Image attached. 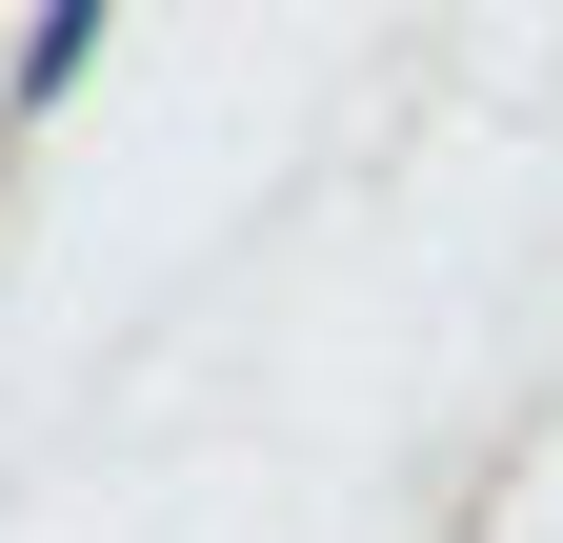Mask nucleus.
I'll return each mask as SVG.
<instances>
[{"label": "nucleus", "instance_id": "obj_1", "mask_svg": "<svg viewBox=\"0 0 563 543\" xmlns=\"http://www.w3.org/2000/svg\"><path fill=\"white\" fill-rule=\"evenodd\" d=\"M81 41H101V0H41V41H21V101H60V81H81Z\"/></svg>", "mask_w": 563, "mask_h": 543}]
</instances>
